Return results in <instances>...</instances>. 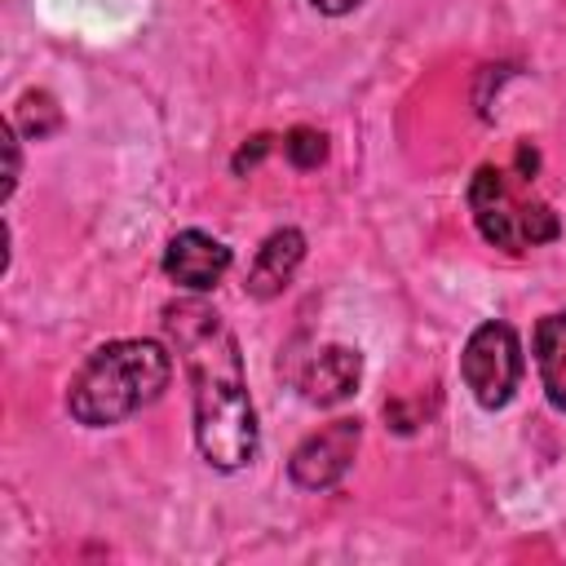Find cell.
Wrapping results in <instances>:
<instances>
[{
  "mask_svg": "<svg viewBox=\"0 0 566 566\" xmlns=\"http://www.w3.org/2000/svg\"><path fill=\"white\" fill-rule=\"evenodd\" d=\"M460 371H464V385L473 389V398L495 411L513 398L517 380H522V340L509 323H482L473 327V336L464 340V354H460Z\"/></svg>",
  "mask_w": 566,
  "mask_h": 566,
  "instance_id": "cell-4",
  "label": "cell"
},
{
  "mask_svg": "<svg viewBox=\"0 0 566 566\" xmlns=\"http://www.w3.org/2000/svg\"><path fill=\"white\" fill-rule=\"evenodd\" d=\"M358 380H363V354L349 349V345H327V349H318V354L301 367V376H296L301 398L314 402V407H336V402L354 398Z\"/></svg>",
  "mask_w": 566,
  "mask_h": 566,
  "instance_id": "cell-7",
  "label": "cell"
},
{
  "mask_svg": "<svg viewBox=\"0 0 566 566\" xmlns=\"http://www.w3.org/2000/svg\"><path fill=\"white\" fill-rule=\"evenodd\" d=\"M164 332L181 354L195 398V442L212 469H243L256 455V411L248 398L243 354L208 301L164 305Z\"/></svg>",
  "mask_w": 566,
  "mask_h": 566,
  "instance_id": "cell-1",
  "label": "cell"
},
{
  "mask_svg": "<svg viewBox=\"0 0 566 566\" xmlns=\"http://www.w3.org/2000/svg\"><path fill=\"white\" fill-rule=\"evenodd\" d=\"M305 261V234L301 230H274L261 248H256V256H252V270H248V292L256 296V301H270V296H279L287 283H292V274H296V265Z\"/></svg>",
  "mask_w": 566,
  "mask_h": 566,
  "instance_id": "cell-8",
  "label": "cell"
},
{
  "mask_svg": "<svg viewBox=\"0 0 566 566\" xmlns=\"http://www.w3.org/2000/svg\"><path fill=\"white\" fill-rule=\"evenodd\" d=\"M318 13H332V18H340V13H349V9H358L363 0H310Z\"/></svg>",
  "mask_w": 566,
  "mask_h": 566,
  "instance_id": "cell-14",
  "label": "cell"
},
{
  "mask_svg": "<svg viewBox=\"0 0 566 566\" xmlns=\"http://www.w3.org/2000/svg\"><path fill=\"white\" fill-rule=\"evenodd\" d=\"M0 146H4V199L13 195V186H18V172H22V164H18V133H13V124H4L0 128Z\"/></svg>",
  "mask_w": 566,
  "mask_h": 566,
  "instance_id": "cell-12",
  "label": "cell"
},
{
  "mask_svg": "<svg viewBox=\"0 0 566 566\" xmlns=\"http://www.w3.org/2000/svg\"><path fill=\"white\" fill-rule=\"evenodd\" d=\"M283 155L292 159V168H318L323 159H327V137L318 133V128H292L287 137H283Z\"/></svg>",
  "mask_w": 566,
  "mask_h": 566,
  "instance_id": "cell-11",
  "label": "cell"
},
{
  "mask_svg": "<svg viewBox=\"0 0 566 566\" xmlns=\"http://www.w3.org/2000/svg\"><path fill=\"white\" fill-rule=\"evenodd\" d=\"M18 119H22V128H27V137H49L57 124H62V111H57V102L44 93V88H35V93H22V102H18Z\"/></svg>",
  "mask_w": 566,
  "mask_h": 566,
  "instance_id": "cell-10",
  "label": "cell"
},
{
  "mask_svg": "<svg viewBox=\"0 0 566 566\" xmlns=\"http://www.w3.org/2000/svg\"><path fill=\"white\" fill-rule=\"evenodd\" d=\"M265 150H270V137H265V133H261V137H252V146H243V150L234 155V172H243V168H252V164H256V159H261Z\"/></svg>",
  "mask_w": 566,
  "mask_h": 566,
  "instance_id": "cell-13",
  "label": "cell"
},
{
  "mask_svg": "<svg viewBox=\"0 0 566 566\" xmlns=\"http://www.w3.org/2000/svg\"><path fill=\"white\" fill-rule=\"evenodd\" d=\"M535 367H539L548 402L557 411H566V310L539 318V327H535Z\"/></svg>",
  "mask_w": 566,
  "mask_h": 566,
  "instance_id": "cell-9",
  "label": "cell"
},
{
  "mask_svg": "<svg viewBox=\"0 0 566 566\" xmlns=\"http://www.w3.org/2000/svg\"><path fill=\"white\" fill-rule=\"evenodd\" d=\"M230 270V248L203 230H181L164 248V274L190 292H208Z\"/></svg>",
  "mask_w": 566,
  "mask_h": 566,
  "instance_id": "cell-6",
  "label": "cell"
},
{
  "mask_svg": "<svg viewBox=\"0 0 566 566\" xmlns=\"http://www.w3.org/2000/svg\"><path fill=\"white\" fill-rule=\"evenodd\" d=\"M358 438H363V424L349 420V416L323 424L318 433H310V438L292 451V460H287L292 482L305 486V491H327V486H336V482L349 473V464H354Z\"/></svg>",
  "mask_w": 566,
  "mask_h": 566,
  "instance_id": "cell-5",
  "label": "cell"
},
{
  "mask_svg": "<svg viewBox=\"0 0 566 566\" xmlns=\"http://www.w3.org/2000/svg\"><path fill=\"white\" fill-rule=\"evenodd\" d=\"M172 354L159 340H111L84 358L71 380L66 407L80 424L106 429L142 411L168 389Z\"/></svg>",
  "mask_w": 566,
  "mask_h": 566,
  "instance_id": "cell-2",
  "label": "cell"
},
{
  "mask_svg": "<svg viewBox=\"0 0 566 566\" xmlns=\"http://www.w3.org/2000/svg\"><path fill=\"white\" fill-rule=\"evenodd\" d=\"M469 208H473V221L482 230L486 243L504 248V252H526V248H539L548 239H557L562 221L548 203L539 199H522L509 181L504 168H491L482 164L469 181Z\"/></svg>",
  "mask_w": 566,
  "mask_h": 566,
  "instance_id": "cell-3",
  "label": "cell"
}]
</instances>
